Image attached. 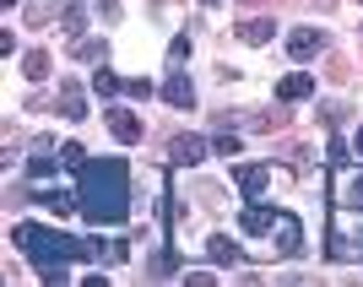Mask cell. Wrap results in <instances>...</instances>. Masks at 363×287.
Segmentation results:
<instances>
[{"label":"cell","instance_id":"obj_13","mask_svg":"<svg viewBox=\"0 0 363 287\" xmlns=\"http://www.w3.org/2000/svg\"><path fill=\"white\" fill-rule=\"evenodd\" d=\"M71 6H76V0H28V6H22V16H28L33 28H44V22H55V16H65Z\"/></svg>","mask_w":363,"mask_h":287},{"label":"cell","instance_id":"obj_2","mask_svg":"<svg viewBox=\"0 0 363 287\" xmlns=\"http://www.w3.org/2000/svg\"><path fill=\"white\" fill-rule=\"evenodd\" d=\"M11 244L38 271L44 266H71V260H98V249H104V239H71V233H55V227H38V223H16Z\"/></svg>","mask_w":363,"mask_h":287},{"label":"cell","instance_id":"obj_18","mask_svg":"<svg viewBox=\"0 0 363 287\" xmlns=\"http://www.w3.org/2000/svg\"><path fill=\"white\" fill-rule=\"evenodd\" d=\"M206 255H212L217 266H233V260H239V244L228 239V233H212V239H206Z\"/></svg>","mask_w":363,"mask_h":287},{"label":"cell","instance_id":"obj_25","mask_svg":"<svg viewBox=\"0 0 363 287\" xmlns=\"http://www.w3.org/2000/svg\"><path fill=\"white\" fill-rule=\"evenodd\" d=\"M325 168H331V174H342V168H347V147H342V141H331V147H325Z\"/></svg>","mask_w":363,"mask_h":287},{"label":"cell","instance_id":"obj_26","mask_svg":"<svg viewBox=\"0 0 363 287\" xmlns=\"http://www.w3.org/2000/svg\"><path fill=\"white\" fill-rule=\"evenodd\" d=\"M38 276H44L49 287H65V282H71V266H44Z\"/></svg>","mask_w":363,"mask_h":287},{"label":"cell","instance_id":"obj_14","mask_svg":"<svg viewBox=\"0 0 363 287\" xmlns=\"http://www.w3.org/2000/svg\"><path fill=\"white\" fill-rule=\"evenodd\" d=\"M55 103H60V114H65V120H87V92L76 87V81H65Z\"/></svg>","mask_w":363,"mask_h":287},{"label":"cell","instance_id":"obj_34","mask_svg":"<svg viewBox=\"0 0 363 287\" xmlns=\"http://www.w3.org/2000/svg\"><path fill=\"white\" fill-rule=\"evenodd\" d=\"M358 33H363V28H358Z\"/></svg>","mask_w":363,"mask_h":287},{"label":"cell","instance_id":"obj_7","mask_svg":"<svg viewBox=\"0 0 363 287\" xmlns=\"http://www.w3.org/2000/svg\"><path fill=\"white\" fill-rule=\"evenodd\" d=\"M33 206H49L55 217H71V212H82V196L76 190H55V184H33Z\"/></svg>","mask_w":363,"mask_h":287},{"label":"cell","instance_id":"obj_11","mask_svg":"<svg viewBox=\"0 0 363 287\" xmlns=\"http://www.w3.org/2000/svg\"><path fill=\"white\" fill-rule=\"evenodd\" d=\"M272 239H277V255H298V249H303V227H298V217L282 212V217H277V227H272Z\"/></svg>","mask_w":363,"mask_h":287},{"label":"cell","instance_id":"obj_33","mask_svg":"<svg viewBox=\"0 0 363 287\" xmlns=\"http://www.w3.org/2000/svg\"><path fill=\"white\" fill-rule=\"evenodd\" d=\"M309 6H331V0H309Z\"/></svg>","mask_w":363,"mask_h":287},{"label":"cell","instance_id":"obj_21","mask_svg":"<svg viewBox=\"0 0 363 287\" xmlns=\"http://www.w3.org/2000/svg\"><path fill=\"white\" fill-rule=\"evenodd\" d=\"M336 206H352V212H363V168L352 174L347 184H342V201H336Z\"/></svg>","mask_w":363,"mask_h":287},{"label":"cell","instance_id":"obj_10","mask_svg":"<svg viewBox=\"0 0 363 287\" xmlns=\"http://www.w3.org/2000/svg\"><path fill=\"white\" fill-rule=\"evenodd\" d=\"M163 98H168L174 108H196V81L184 76V65H174V71H168V81H163Z\"/></svg>","mask_w":363,"mask_h":287},{"label":"cell","instance_id":"obj_4","mask_svg":"<svg viewBox=\"0 0 363 287\" xmlns=\"http://www.w3.org/2000/svg\"><path fill=\"white\" fill-rule=\"evenodd\" d=\"M104 125H108V136L120 141V147H136V141L147 136V125H141V114H130V108H114V103H108Z\"/></svg>","mask_w":363,"mask_h":287},{"label":"cell","instance_id":"obj_30","mask_svg":"<svg viewBox=\"0 0 363 287\" xmlns=\"http://www.w3.org/2000/svg\"><path fill=\"white\" fill-rule=\"evenodd\" d=\"M352 157H363V125H358V136H352Z\"/></svg>","mask_w":363,"mask_h":287},{"label":"cell","instance_id":"obj_22","mask_svg":"<svg viewBox=\"0 0 363 287\" xmlns=\"http://www.w3.org/2000/svg\"><path fill=\"white\" fill-rule=\"evenodd\" d=\"M60 163L71 168V174H82V168H87V147H82V141H65V147H60Z\"/></svg>","mask_w":363,"mask_h":287},{"label":"cell","instance_id":"obj_16","mask_svg":"<svg viewBox=\"0 0 363 287\" xmlns=\"http://www.w3.org/2000/svg\"><path fill=\"white\" fill-rule=\"evenodd\" d=\"M196 33H201V28H184V33H174V44H168V71L190 60V49H196Z\"/></svg>","mask_w":363,"mask_h":287},{"label":"cell","instance_id":"obj_23","mask_svg":"<svg viewBox=\"0 0 363 287\" xmlns=\"http://www.w3.org/2000/svg\"><path fill=\"white\" fill-rule=\"evenodd\" d=\"M212 152H217V157H239V136H233V125H223V136L212 141Z\"/></svg>","mask_w":363,"mask_h":287},{"label":"cell","instance_id":"obj_6","mask_svg":"<svg viewBox=\"0 0 363 287\" xmlns=\"http://www.w3.org/2000/svg\"><path fill=\"white\" fill-rule=\"evenodd\" d=\"M277 217H282V206H266V201H250L239 212V233H250V239H260V233H272Z\"/></svg>","mask_w":363,"mask_h":287},{"label":"cell","instance_id":"obj_20","mask_svg":"<svg viewBox=\"0 0 363 287\" xmlns=\"http://www.w3.org/2000/svg\"><path fill=\"white\" fill-rule=\"evenodd\" d=\"M104 38H76V49H71V55H76V60H82V65H98V60H104Z\"/></svg>","mask_w":363,"mask_h":287},{"label":"cell","instance_id":"obj_8","mask_svg":"<svg viewBox=\"0 0 363 287\" xmlns=\"http://www.w3.org/2000/svg\"><path fill=\"white\" fill-rule=\"evenodd\" d=\"M325 44H331V33H320V28H293L288 33V55L293 60H315Z\"/></svg>","mask_w":363,"mask_h":287},{"label":"cell","instance_id":"obj_29","mask_svg":"<svg viewBox=\"0 0 363 287\" xmlns=\"http://www.w3.org/2000/svg\"><path fill=\"white\" fill-rule=\"evenodd\" d=\"M98 11H104L108 22H120V0H98Z\"/></svg>","mask_w":363,"mask_h":287},{"label":"cell","instance_id":"obj_19","mask_svg":"<svg viewBox=\"0 0 363 287\" xmlns=\"http://www.w3.org/2000/svg\"><path fill=\"white\" fill-rule=\"evenodd\" d=\"M22 76H28V81H44L49 76V49H28V55H22Z\"/></svg>","mask_w":363,"mask_h":287},{"label":"cell","instance_id":"obj_17","mask_svg":"<svg viewBox=\"0 0 363 287\" xmlns=\"http://www.w3.org/2000/svg\"><path fill=\"white\" fill-rule=\"evenodd\" d=\"M92 92H98L104 103H114V92H125V76H114L108 65H98V76H92Z\"/></svg>","mask_w":363,"mask_h":287},{"label":"cell","instance_id":"obj_5","mask_svg":"<svg viewBox=\"0 0 363 287\" xmlns=\"http://www.w3.org/2000/svg\"><path fill=\"white\" fill-rule=\"evenodd\" d=\"M233 184H239V196L260 201L266 184H272V163H233Z\"/></svg>","mask_w":363,"mask_h":287},{"label":"cell","instance_id":"obj_27","mask_svg":"<svg viewBox=\"0 0 363 287\" xmlns=\"http://www.w3.org/2000/svg\"><path fill=\"white\" fill-rule=\"evenodd\" d=\"M125 92H130V98H152V81H147V76H130V81H125Z\"/></svg>","mask_w":363,"mask_h":287},{"label":"cell","instance_id":"obj_12","mask_svg":"<svg viewBox=\"0 0 363 287\" xmlns=\"http://www.w3.org/2000/svg\"><path fill=\"white\" fill-rule=\"evenodd\" d=\"M303 98H315V76L293 71V76H282V81H277V103H303Z\"/></svg>","mask_w":363,"mask_h":287},{"label":"cell","instance_id":"obj_3","mask_svg":"<svg viewBox=\"0 0 363 287\" xmlns=\"http://www.w3.org/2000/svg\"><path fill=\"white\" fill-rule=\"evenodd\" d=\"M325 255L331 260H363V212L336 206L325 223Z\"/></svg>","mask_w":363,"mask_h":287},{"label":"cell","instance_id":"obj_31","mask_svg":"<svg viewBox=\"0 0 363 287\" xmlns=\"http://www.w3.org/2000/svg\"><path fill=\"white\" fill-rule=\"evenodd\" d=\"M0 6H6V11H11V6H16V0H0Z\"/></svg>","mask_w":363,"mask_h":287},{"label":"cell","instance_id":"obj_28","mask_svg":"<svg viewBox=\"0 0 363 287\" xmlns=\"http://www.w3.org/2000/svg\"><path fill=\"white\" fill-rule=\"evenodd\" d=\"M60 22H65V33H82V6H71V11H65Z\"/></svg>","mask_w":363,"mask_h":287},{"label":"cell","instance_id":"obj_24","mask_svg":"<svg viewBox=\"0 0 363 287\" xmlns=\"http://www.w3.org/2000/svg\"><path fill=\"white\" fill-rule=\"evenodd\" d=\"M125 255H130V244H125V239H114V244H104V249H98V260H104V266H120Z\"/></svg>","mask_w":363,"mask_h":287},{"label":"cell","instance_id":"obj_9","mask_svg":"<svg viewBox=\"0 0 363 287\" xmlns=\"http://www.w3.org/2000/svg\"><path fill=\"white\" fill-rule=\"evenodd\" d=\"M206 152H212V147H206V141H201V136H190V130L168 141V157H174V168H196L201 157H206Z\"/></svg>","mask_w":363,"mask_h":287},{"label":"cell","instance_id":"obj_32","mask_svg":"<svg viewBox=\"0 0 363 287\" xmlns=\"http://www.w3.org/2000/svg\"><path fill=\"white\" fill-rule=\"evenodd\" d=\"M201 6H223V0H201Z\"/></svg>","mask_w":363,"mask_h":287},{"label":"cell","instance_id":"obj_15","mask_svg":"<svg viewBox=\"0 0 363 287\" xmlns=\"http://www.w3.org/2000/svg\"><path fill=\"white\" fill-rule=\"evenodd\" d=\"M272 33H277V22H266V16H255V22H239V38H244L250 49L272 44Z\"/></svg>","mask_w":363,"mask_h":287},{"label":"cell","instance_id":"obj_1","mask_svg":"<svg viewBox=\"0 0 363 287\" xmlns=\"http://www.w3.org/2000/svg\"><path fill=\"white\" fill-rule=\"evenodd\" d=\"M76 196H82V217L92 227L125 223L130 217V163L125 157H87V168L76 174Z\"/></svg>","mask_w":363,"mask_h":287}]
</instances>
